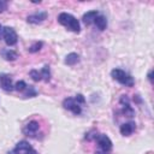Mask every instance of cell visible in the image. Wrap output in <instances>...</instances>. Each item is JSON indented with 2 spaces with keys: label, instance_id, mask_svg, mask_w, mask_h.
Segmentation results:
<instances>
[{
  "label": "cell",
  "instance_id": "5b68a950",
  "mask_svg": "<svg viewBox=\"0 0 154 154\" xmlns=\"http://www.w3.org/2000/svg\"><path fill=\"white\" fill-rule=\"evenodd\" d=\"M63 106L65 109L67 111H71L73 114H81L82 112V106L75 100V97H66L64 101H63Z\"/></svg>",
  "mask_w": 154,
  "mask_h": 154
},
{
  "label": "cell",
  "instance_id": "d6986e66",
  "mask_svg": "<svg viewBox=\"0 0 154 154\" xmlns=\"http://www.w3.org/2000/svg\"><path fill=\"white\" fill-rule=\"evenodd\" d=\"M29 75H30V77H31L35 82H38V81L42 79V77H41V72H40L38 70H31V71L29 72Z\"/></svg>",
  "mask_w": 154,
  "mask_h": 154
},
{
  "label": "cell",
  "instance_id": "9c48e42d",
  "mask_svg": "<svg viewBox=\"0 0 154 154\" xmlns=\"http://www.w3.org/2000/svg\"><path fill=\"white\" fill-rule=\"evenodd\" d=\"M32 147L29 144V142H26V141H20V142H18L17 144H16V147L12 149V150H10L7 154H20V153H24V152H26V150H29V149H31Z\"/></svg>",
  "mask_w": 154,
  "mask_h": 154
},
{
  "label": "cell",
  "instance_id": "44dd1931",
  "mask_svg": "<svg viewBox=\"0 0 154 154\" xmlns=\"http://www.w3.org/2000/svg\"><path fill=\"white\" fill-rule=\"evenodd\" d=\"M75 100H76L79 105H83V103L85 102V99H84V96H83L82 94H77V95L75 96Z\"/></svg>",
  "mask_w": 154,
  "mask_h": 154
},
{
  "label": "cell",
  "instance_id": "ac0fdd59",
  "mask_svg": "<svg viewBox=\"0 0 154 154\" xmlns=\"http://www.w3.org/2000/svg\"><path fill=\"white\" fill-rule=\"evenodd\" d=\"M42 46H43V43H42L41 41H37V42L32 43V45L28 48V51H29L30 53H36V52H38V51L42 48Z\"/></svg>",
  "mask_w": 154,
  "mask_h": 154
},
{
  "label": "cell",
  "instance_id": "e0dca14e",
  "mask_svg": "<svg viewBox=\"0 0 154 154\" xmlns=\"http://www.w3.org/2000/svg\"><path fill=\"white\" fill-rule=\"evenodd\" d=\"M23 95H24L25 97H34V96L37 95V91H36V89H35L32 85H26V88H25Z\"/></svg>",
  "mask_w": 154,
  "mask_h": 154
},
{
  "label": "cell",
  "instance_id": "2e32d148",
  "mask_svg": "<svg viewBox=\"0 0 154 154\" xmlns=\"http://www.w3.org/2000/svg\"><path fill=\"white\" fill-rule=\"evenodd\" d=\"M40 72H41L42 79H43L45 82H49V81H51V69H49L48 65H45Z\"/></svg>",
  "mask_w": 154,
  "mask_h": 154
},
{
  "label": "cell",
  "instance_id": "4fadbf2b",
  "mask_svg": "<svg viewBox=\"0 0 154 154\" xmlns=\"http://www.w3.org/2000/svg\"><path fill=\"white\" fill-rule=\"evenodd\" d=\"M94 24L96 25V28L100 31H103L107 28V18L103 14H97L96 18H95V20H94Z\"/></svg>",
  "mask_w": 154,
  "mask_h": 154
},
{
  "label": "cell",
  "instance_id": "cb8c5ba5",
  "mask_svg": "<svg viewBox=\"0 0 154 154\" xmlns=\"http://www.w3.org/2000/svg\"><path fill=\"white\" fill-rule=\"evenodd\" d=\"M152 75H153V71L150 70V71L148 72V79H149V82H150V83L153 82V77H152Z\"/></svg>",
  "mask_w": 154,
  "mask_h": 154
},
{
  "label": "cell",
  "instance_id": "d4e9b609",
  "mask_svg": "<svg viewBox=\"0 0 154 154\" xmlns=\"http://www.w3.org/2000/svg\"><path fill=\"white\" fill-rule=\"evenodd\" d=\"M95 154H108V153H107V152H103V150H101V149H99V150L95 152Z\"/></svg>",
  "mask_w": 154,
  "mask_h": 154
},
{
  "label": "cell",
  "instance_id": "ba28073f",
  "mask_svg": "<svg viewBox=\"0 0 154 154\" xmlns=\"http://www.w3.org/2000/svg\"><path fill=\"white\" fill-rule=\"evenodd\" d=\"M119 102H120V105L123 107V113L125 116H128V117H132L135 112H134V108L130 106V100H129L128 95H122Z\"/></svg>",
  "mask_w": 154,
  "mask_h": 154
},
{
  "label": "cell",
  "instance_id": "277c9868",
  "mask_svg": "<svg viewBox=\"0 0 154 154\" xmlns=\"http://www.w3.org/2000/svg\"><path fill=\"white\" fill-rule=\"evenodd\" d=\"M95 141H96V143H97V146H99V148L101 150L107 152V153H109L112 150L113 144H112L111 138L107 135H105V134H97L96 137H95Z\"/></svg>",
  "mask_w": 154,
  "mask_h": 154
},
{
  "label": "cell",
  "instance_id": "8992f818",
  "mask_svg": "<svg viewBox=\"0 0 154 154\" xmlns=\"http://www.w3.org/2000/svg\"><path fill=\"white\" fill-rule=\"evenodd\" d=\"M13 83H12V78L10 75L7 73H1L0 75V87L1 89H4L5 91H12L13 89Z\"/></svg>",
  "mask_w": 154,
  "mask_h": 154
},
{
  "label": "cell",
  "instance_id": "7402d4cb",
  "mask_svg": "<svg viewBox=\"0 0 154 154\" xmlns=\"http://www.w3.org/2000/svg\"><path fill=\"white\" fill-rule=\"evenodd\" d=\"M5 10H7V2L4 0H0V13H2Z\"/></svg>",
  "mask_w": 154,
  "mask_h": 154
},
{
  "label": "cell",
  "instance_id": "6da1fadb",
  "mask_svg": "<svg viewBox=\"0 0 154 154\" xmlns=\"http://www.w3.org/2000/svg\"><path fill=\"white\" fill-rule=\"evenodd\" d=\"M58 22L61 25H64L65 28H67L70 31H73V32H79L81 31V25H79L78 19L76 17H73L72 14H70V13L61 12L58 16Z\"/></svg>",
  "mask_w": 154,
  "mask_h": 154
},
{
  "label": "cell",
  "instance_id": "30bf717a",
  "mask_svg": "<svg viewBox=\"0 0 154 154\" xmlns=\"http://www.w3.org/2000/svg\"><path fill=\"white\" fill-rule=\"evenodd\" d=\"M47 16H48L47 12H36V13L28 16L26 20L28 23H31V24H38V23H42L47 18Z\"/></svg>",
  "mask_w": 154,
  "mask_h": 154
},
{
  "label": "cell",
  "instance_id": "9a60e30c",
  "mask_svg": "<svg viewBox=\"0 0 154 154\" xmlns=\"http://www.w3.org/2000/svg\"><path fill=\"white\" fill-rule=\"evenodd\" d=\"M78 61H79V55H78L77 53H69V54L65 57V60H64V63H65L66 65H70V66L76 65Z\"/></svg>",
  "mask_w": 154,
  "mask_h": 154
},
{
  "label": "cell",
  "instance_id": "7a4b0ae2",
  "mask_svg": "<svg viewBox=\"0 0 154 154\" xmlns=\"http://www.w3.org/2000/svg\"><path fill=\"white\" fill-rule=\"evenodd\" d=\"M111 76H112V78L114 81H117L118 83H120V84H123L125 87H132L134 83H135L132 76L129 75L128 72H125L122 69H113L111 71Z\"/></svg>",
  "mask_w": 154,
  "mask_h": 154
},
{
  "label": "cell",
  "instance_id": "484cf974",
  "mask_svg": "<svg viewBox=\"0 0 154 154\" xmlns=\"http://www.w3.org/2000/svg\"><path fill=\"white\" fill-rule=\"evenodd\" d=\"M0 35L2 36V26H1V24H0Z\"/></svg>",
  "mask_w": 154,
  "mask_h": 154
},
{
  "label": "cell",
  "instance_id": "7c38bea8",
  "mask_svg": "<svg viewBox=\"0 0 154 154\" xmlns=\"http://www.w3.org/2000/svg\"><path fill=\"white\" fill-rule=\"evenodd\" d=\"M0 53H1V57L7 61H14L18 58V53L13 49H10V48H5Z\"/></svg>",
  "mask_w": 154,
  "mask_h": 154
},
{
  "label": "cell",
  "instance_id": "5bb4252c",
  "mask_svg": "<svg viewBox=\"0 0 154 154\" xmlns=\"http://www.w3.org/2000/svg\"><path fill=\"white\" fill-rule=\"evenodd\" d=\"M97 14H99L97 11H88L87 13L83 14L82 20H83V23L85 25H90L91 23H94V20H95V18H96Z\"/></svg>",
  "mask_w": 154,
  "mask_h": 154
},
{
  "label": "cell",
  "instance_id": "603a6c76",
  "mask_svg": "<svg viewBox=\"0 0 154 154\" xmlns=\"http://www.w3.org/2000/svg\"><path fill=\"white\" fill-rule=\"evenodd\" d=\"M24 154H37V152H36L34 148H31V149H29V150L24 152Z\"/></svg>",
  "mask_w": 154,
  "mask_h": 154
},
{
  "label": "cell",
  "instance_id": "ffe728a7",
  "mask_svg": "<svg viewBox=\"0 0 154 154\" xmlns=\"http://www.w3.org/2000/svg\"><path fill=\"white\" fill-rule=\"evenodd\" d=\"M26 88V83L24 81H18L14 85H13V89L17 90V91H24Z\"/></svg>",
  "mask_w": 154,
  "mask_h": 154
},
{
  "label": "cell",
  "instance_id": "52a82bcc",
  "mask_svg": "<svg viewBox=\"0 0 154 154\" xmlns=\"http://www.w3.org/2000/svg\"><path fill=\"white\" fill-rule=\"evenodd\" d=\"M38 130H40V124H38L37 122H35V120H31V122H29V123L24 126L23 132H24V135H26V136L34 137V136L37 134Z\"/></svg>",
  "mask_w": 154,
  "mask_h": 154
},
{
  "label": "cell",
  "instance_id": "8fae6325",
  "mask_svg": "<svg viewBox=\"0 0 154 154\" xmlns=\"http://www.w3.org/2000/svg\"><path fill=\"white\" fill-rule=\"evenodd\" d=\"M135 129H136L135 122H128V123H124V124L120 125L119 131H120V134L123 136H130V135H132V132L135 131Z\"/></svg>",
  "mask_w": 154,
  "mask_h": 154
},
{
  "label": "cell",
  "instance_id": "3957f363",
  "mask_svg": "<svg viewBox=\"0 0 154 154\" xmlns=\"http://www.w3.org/2000/svg\"><path fill=\"white\" fill-rule=\"evenodd\" d=\"M2 38L5 41V43L7 46H14L18 41V36H17V32L14 31L13 28L11 26H4L2 28Z\"/></svg>",
  "mask_w": 154,
  "mask_h": 154
}]
</instances>
